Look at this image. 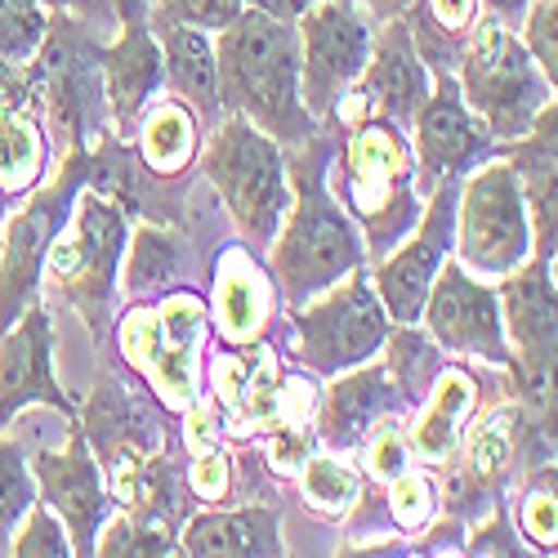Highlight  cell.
<instances>
[{
	"label": "cell",
	"instance_id": "obj_43",
	"mask_svg": "<svg viewBox=\"0 0 558 558\" xmlns=\"http://www.w3.org/2000/svg\"><path fill=\"white\" fill-rule=\"evenodd\" d=\"M519 27H523L519 40L527 45V54L545 72V81L558 85V0H532Z\"/></svg>",
	"mask_w": 558,
	"mask_h": 558
},
{
	"label": "cell",
	"instance_id": "obj_40",
	"mask_svg": "<svg viewBox=\"0 0 558 558\" xmlns=\"http://www.w3.org/2000/svg\"><path fill=\"white\" fill-rule=\"evenodd\" d=\"M50 10L40 0H0V59H32Z\"/></svg>",
	"mask_w": 558,
	"mask_h": 558
},
{
	"label": "cell",
	"instance_id": "obj_2",
	"mask_svg": "<svg viewBox=\"0 0 558 558\" xmlns=\"http://www.w3.org/2000/svg\"><path fill=\"white\" fill-rule=\"evenodd\" d=\"M336 157V134L317 130L300 148H287V179H291V210L268 246V268L282 287L287 308L322 295L340 277L366 264L362 232L344 215V206L327 189V170Z\"/></svg>",
	"mask_w": 558,
	"mask_h": 558
},
{
	"label": "cell",
	"instance_id": "obj_38",
	"mask_svg": "<svg viewBox=\"0 0 558 558\" xmlns=\"http://www.w3.org/2000/svg\"><path fill=\"white\" fill-rule=\"evenodd\" d=\"M353 451L362 456V474H366V483H389L393 474H402L407 464L415 460L411 447H407V425H402V415H385V421H376Z\"/></svg>",
	"mask_w": 558,
	"mask_h": 558
},
{
	"label": "cell",
	"instance_id": "obj_16",
	"mask_svg": "<svg viewBox=\"0 0 558 558\" xmlns=\"http://www.w3.org/2000/svg\"><path fill=\"white\" fill-rule=\"evenodd\" d=\"M421 327L434 336L442 353L487 362L500 371H509V362H514L509 340H505V322H500L496 282L474 277L460 259H447L438 268L434 287L425 295V308H421Z\"/></svg>",
	"mask_w": 558,
	"mask_h": 558
},
{
	"label": "cell",
	"instance_id": "obj_24",
	"mask_svg": "<svg viewBox=\"0 0 558 558\" xmlns=\"http://www.w3.org/2000/svg\"><path fill=\"white\" fill-rule=\"evenodd\" d=\"M429 85H434V72L415 54L407 23L393 19V23H380L376 36H371L366 68L353 81L349 99L366 112L393 121L398 130H407L415 121V112H421V104L429 99Z\"/></svg>",
	"mask_w": 558,
	"mask_h": 558
},
{
	"label": "cell",
	"instance_id": "obj_26",
	"mask_svg": "<svg viewBox=\"0 0 558 558\" xmlns=\"http://www.w3.org/2000/svg\"><path fill=\"white\" fill-rule=\"evenodd\" d=\"M558 104H545L532 130L514 144H505L500 157L514 166L519 189L532 215V255L554 259L558 246Z\"/></svg>",
	"mask_w": 558,
	"mask_h": 558
},
{
	"label": "cell",
	"instance_id": "obj_41",
	"mask_svg": "<svg viewBox=\"0 0 558 558\" xmlns=\"http://www.w3.org/2000/svg\"><path fill=\"white\" fill-rule=\"evenodd\" d=\"M246 0H148V23L153 27H202V32H219L242 14Z\"/></svg>",
	"mask_w": 558,
	"mask_h": 558
},
{
	"label": "cell",
	"instance_id": "obj_37",
	"mask_svg": "<svg viewBox=\"0 0 558 558\" xmlns=\"http://www.w3.org/2000/svg\"><path fill=\"white\" fill-rule=\"evenodd\" d=\"M95 554H108V558H166V554H179V541L161 527H148V523L121 514V509H112L108 523L99 527Z\"/></svg>",
	"mask_w": 558,
	"mask_h": 558
},
{
	"label": "cell",
	"instance_id": "obj_9",
	"mask_svg": "<svg viewBox=\"0 0 558 558\" xmlns=\"http://www.w3.org/2000/svg\"><path fill=\"white\" fill-rule=\"evenodd\" d=\"M460 99L470 108L496 144H514L523 138L545 104H554V85L527 54V45L500 27L496 19H478L470 45L456 63Z\"/></svg>",
	"mask_w": 558,
	"mask_h": 558
},
{
	"label": "cell",
	"instance_id": "obj_20",
	"mask_svg": "<svg viewBox=\"0 0 558 558\" xmlns=\"http://www.w3.org/2000/svg\"><path fill=\"white\" fill-rule=\"evenodd\" d=\"M27 407H50L63 421H76V402L54 371V317L45 295L19 313L10 331H0V429H10Z\"/></svg>",
	"mask_w": 558,
	"mask_h": 558
},
{
	"label": "cell",
	"instance_id": "obj_36",
	"mask_svg": "<svg viewBox=\"0 0 558 558\" xmlns=\"http://www.w3.org/2000/svg\"><path fill=\"white\" fill-rule=\"evenodd\" d=\"M32 505H36V478L27 470V447L0 434V554H10V541Z\"/></svg>",
	"mask_w": 558,
	"mask_h": 558
},
{
	"label": "cell",
	"instance_id": "obj_3",
	"mask_svg": "<svg viewBox=\"0 0 558 558\" xmlns=\"http://www.w3.org/2000/svg\"><path fill=\"white\" fill-rule=\"evenodd\" d=\"M219 104L232 117H246L255 130L282 148H300L322 125L300 99V36L264 10L242 5V14L215 32Z\"/></svg>",
	"mask_w": 558,
	"mask_h": 558
},
{
	"label": "cell",
	"instance_id": "obj_8",
	"mask_svg": "<svg viewBox=\"0 0 558 558\" xmlns=\"http://www.w3.org/2000/svg\"><path fill=\"white\" fill-rule=\"evenodd\" d=\"M389 313L366 277V264L340 277L322 295L287 308V357L291 366H304L308 376L331 380L349 366H362L380 357L389 340Z\"/></svg>",
	"mask_w": 558,
	"mask_h": 558
},
{
	"label": "cell",
	"instance_id": "obj_7",
	"mask_svg": "<svg viewBox=\"0 0 558 558\" xmlns=\"http://www.w3.org/2000/svg\"><path fill=\"white\" fill-rule=\"evenodd\" d=\"M197 170L210 179L228 219L238 223L242 242L268 251L277 228L291 210V179H287V148L255 130L246 117L223 112V121L206 134Z\"/></svg>",
	"mask_w": 558,
	"mask_h": 558
},
{
	"label": "cell",
	"instance_id": "obj_28",
	"mask_svg": "<svg viewBox=\"0 0 558 558\" xmlns=\"http://www.w3.org/2000/svg\"><path fill=\"white\" fill-rule=\"evenodd\" d=\"M189 259H193L189 228L138 219V228H130V242H125V255H121V277H117L121 304L153 300V295L179 287Z\"/></svg>",
	"mask_w": 558,
	"mask_h": 558
},
{
	"label": "cell",
	"instance_id": "obj_39",
	"mask_svg": "<svg viewBox=\"0 0 558 558\" xmlns=\"http://www.w3.org/2000/svg\"><path fill=\"white\" fill-rule=\"evenodd\" d=\"M10 554L14 558H68L72 554V541H68V527L59 523V514L50 505H32L27 514H23V523H19V532H14V541H10Z\"/></svg>",
	"mask_w": 558,
	"mask_h": 558
},
{
	"label": "cell",
	"instance_id": "obj_11",
	"mask_svg": "<svg viewBox=\"0 0 558 558\" xmlns=\"http://www.w3.org/2000/svg\"><path fill=\"white\" fill-rule=\"evenodd\" d=\"M85 174H89V148L59 157L54 179H45L0 228V331H10L19 313L32 300H40L45 255H50L54 238L63 232L76 193L85 189Z\"/></svg>",
	"mask_w": 558,
	"mask_h": 558
},
{
	"label": "cell",
	"instance_id": "obj_29",
	"mask_svg": "<svg viewBox=\"0 0 558 558\" xmlns=\"http://www.w3.org/2000/svg\"><path fill=\"white\" fill-rule=\"evenodd\" d=\"M130 144L138 153V161H144L157 179H189V170L197 166L202 157V144H206V125L193 117V108H183L174 95H161L144 108V117H138Z\"/></svg>",
	"mask_w": 558,
	"mask_h": 558
},
{
	"label": "cell",
	"instance_id": "obj_35",
	"mask_svg": "<svg viewBox=\"0 0 558 558\" xmlns=\"http://www.w3.org/2000/svg\"><path fill=\"white\" fill-rule=\"evenodd\" d=\"M380 500H385V514H389V527L398 536H421L442 509V496H438V478L421 464H407L402 474H393L389 483H380Z\"/></svg>",
	"mask_w": 558,
	"mask_h": 558
},
{
	"label": "cell",
	"instance_id": "obj_44",
	"mask_svg": "<svg viewBox=\"0 0 558 558\" xmlns=\"http://www.w3.org/2000/svg\"><path fill=\"white\" fill-rule=\"evenodd\" d=\"M40 5H45V10L76 14V19H85L89 27H117L121 0H40Z\"/></svg>",
	"mask_w": 558,
	"mask_h": 558
},
{
	"label": "cell",
	"instance_id": "obj_19",
	"mask_svg": "<svg viewBox=\"0 0 558 558\" xmlns=\"http://www.w3.org/2000/svg\"><path fill=\"white\" fill-rule=\"evenodd\" d=\"M27 470L36 478V500L50 505L59 523L68 527L72 554H95L99 527L112 514V496L104 483V470L76 421H68V447L63 451H27Z\"/></svg>",
	"mask_w": 558,
	"mask_h": 558
},
{
	"label": "cell",
	"instance_id": "obj_45",
	"mask_svg": "<svg viewBox=\"0 0 558 558\" xmlns=\"http://www.w3.org/2000/svg\"><path fill=\"white\" fill-rule=\"evenodd\" d=\"M527 5H532V0H483V14H487V19H496V23H500V27H509V32H519V23H523Z\"/></svg>",
	"mask_w": 558,
	"mask_h": 558
},
{
	"label": "cell",
	"instance_id": "obj_4",
	"mask_svg": "<svg viewBox=\"0 0 558 558\" xmlns=\"http://www.w3.org/2000/svg\"><path fill=\"white\" fill-rule=\"evenodd\" d=\"M117 353L134 385L144 389L161 411L183 415L202 398V344L210 336L206 295L197 287H170L153 300H130L112 313Z\"/></svg>",
	"mask_w": 558,
	"mask_h": 558
},
{
	"label": "cell",
	"instance_id": "obj_25",
	"mask_svg": "<svg viewBox=\"0 0 558 558\" xmlns=\"http://www.w3.org/2000/svg\"><path fill=\"white\" fill-rule=\"evenodd\" d=\"M179 554L189 558H282L287 536H282V509L251 500V505H210L193 509L179 527Z\"/></svg>",
	"mask_w": 558,
	"mask_h": 558
},
{
	"label": "cell",
	"instance_id": "obj_1",
	"mask_svg": "<svg viewBox=\"0 0 558 558\" xmlns=\"http://www.w3.org/2000/svg\"><path fill=\"white\" fill-rule=\"evenodd\" d=\"M322 130L336 134L327 189L362 232L366 264H376L407 238L425 210V197L415 189L411 138L407 130L357 108L353 99H344Z\"/></svg>",
	"mask_w": 558,
	"mask_h": 558
},
{
	"label": "cell",
	"instance_id": "obj_34",
	"mask_svg": "<svg viewBox=\"0 0 558 558\" xmlns=\"http://www.w3.org/2000/svg\"><path fill=\"white\" fill-rule=\"evenodd\" d=\"M509 514L532 554H554L558 545V470L554 460L536 464L519 478V500L509 496Z\"/></svg>",
	"mask_w": 558,
	"mask_h": 558
},
{
	"label": "cell",
	"instance_id": "obj_42",
	"mask_svg": "<svg viewBox=\"0 0 558 558\" xmlns=\"http://www.w3.org/2000/svg\"><path fill=\"white\" fill-rule=\"evenodd\" d=\"M464 554H532L514 527V514H509V492L487 509L483 519H474L464 527Z\"/></svg>",
	"mask_w": 558,
	"mask_h": 558
},
{
	"label": "cell",
	"instance_id": "obj_22",
	"mask_svg": "<svg viewBox=\"0 0 558 558\" xmlns=\"http://www.w3.org/2000/svg\"><path fill=\"white\" fill-rule=\"evenodd\" d=\"M104 89H108L112 130L130 138L144 108L166 89L161 40L148 23V0H121L117 36L104 40Z\"/></svg>",
	"mask_w": 558,
	"mask_h": 558
},
{
	"label": "cell",
	"instance_id": "obj_47",
	"mask_svg": "<svg viewBox=\"0 0 558 558\" xmlns=\"http://www.w3.org/2000/svg\"><path fill=\"white\" fill-rule=\"evenodd\" d=\"M251 10H264V14H272V19H282V23H295L304 10H313L317 0H246Z\"/></svg>",
	"mask_w": 558,
	"mask_h": 558
},
{
	"label": "cell",
	"instance_id": "obj_10",
	"mask_svg": "<svg viewBox=\"0 0 558 558\" xmlns=\"http://www.w3.org/2000/svg\"><path fill=\"white\" fill-rule=\"evenodd\" d=\"M532 255V215L519 174L505 157L474 166L456 189V238L451 259H460L483 282H500Z\"/></svg>",
	"mask_w": 558,
	"mask_h": 558
},
{
	"label": "cell",
	"instance_id": "obj_21",
	"mask_svg": "<svg viewBox=\"0 0 558 558\" xmlns=\"http://www.w3.org/2000/svg\"><path fill=\"white\" fill-rule=\"evenodd\" d=\"M505 389H509V376L500 366L470 362V357L442 362L429 393L411 407V425H407L411 456L421 464H438L460 442V434L470 429L474 415Z\"/></svg>",
	"mask_w": 558,
	"mask_h": 558
},
{
	"label": "cell",
	"instance_id": "obj_30",
	"mask_svg": "<svg viewBox=\"0 0 558 558\" xmlns=\"http://www.w3.org/2000/svg\"><path fill=\"white\" fill-rule=\"evenodd\" d=\"M59 166L36 108H0V210L14 215Z\"/></svg>",
	"mask_w": 558,
	"mask_h": 558
},
{
	"label": "cell",
	"instance_id": "obj_46",
	"mask_svg": "<svg viewBox=\"0 0 558 558\" xmlns=\"http://www.w3.org/2000/svg\"><path fill=\"white\" fill-rule=\"evenodd\" d=\"M353 5H357V10H362L371 23L380 27V23H393V19H402V14L415 5V0H353Z\"/></svg>",
	"mask_w": 558,
	"mask_h": 558
},
{
	"label": "cell",
	"instance_id": "obj_23",
	"mask_svg": "<svg viewBox=\"0 0 558 558\" xmlns=\"http://www.w3.org/2000/svg\"><path fill=\"white\" fill-rule=\"evenodd\" d=\"M411 411L407 398L398 393L393 376L385 371L380 357H371L362 366H349L340 376H331L327 389H317V407H313V434L322 451H353L366 429L385 421V415H402Z\"/></svg>",
	"mask_w": 558,
	"mask_h": 558
},
{
	"label": "cell",
	"instance_id": "obj_17",
	"mask_svg": "<svg viewBox=\"0 0 558 558\" xmlns=\"http://www.w3.org/2000/svg\"><path fill=\"white\" fill-rule=\"evenodd\" d=\"M456 189L460 179L442 183L425 197V210L415 228L376 264H366V277L376 287L389 322H421L425 295L434 287L438 268L451 259V238H456Z\"/></svg>",
	"mask_w": 558,
	"mask_h": 558
},
{
	"label": "cell",
	"instance_id": "obj_32",
	"mask_svg": "<svg viewBox=\"0 0 558 558\" xmlns=\"http://www.w3.org/2000/svg\"><path fill=\"white\" fill-rule=\"evenodd\" d=\"M380 362H385V371L393 376L398 393L407 398V407H415V402L429 393V385L438 376V366L447 362V353L434 344V336L421 327V322H393L389 340L380 349Z\"/></svg>",
	"mask_w": 558,
	"mask_h": 558
},
{
	"label": "cell",
	"instance_id": "obj_33",
	"mask_svg": "<svg viewBox=\"0 0 558 558\" xmlns=\"http://www.w3.org/2000/svg\"><path fill=\"white\" fill-rule=\"evenodd\" d=\"M295 492H300V505L308 509V514L327 519V523H340L353 509L357 492H362V478H357L353 464H344L336 451L317 447L295 470Z\"/></svg>",
	"mask_w": 558,
	"mask_h": 558
},
{
	"label": "cell",
	"instance_id": "obj_15",
	"mask_svg": "<svg viewBox=\"0 0 558 558\" xmlns=\"http://www.w3.org/2000/svg\"><path fill=\"white\" fill-rule=\"evenodd\" d=\"M407 138H411L415 189H421V197H429L434 189H442L451 179H464L474 166L500 157V148H505L487 134V125L464 108L456 72H434L429 99L407 125Z\"/></svg>",
	"mask_w": 558,
	"mask_h": 558
},
{
	"label": "cell",
	"instance_id": "obj_6",
	"mask_svg": "<svg viewBox=\"0 0 558 558\" xmlns=\"http://www.w3.org/2000/svg\"><path fill=\"white\" fill-rule=\"evenodd\" d=\"M134 219L104 193L81 189L76 206L63 223V232L54 238L50 255H45V272H40V295L50 291L63 304H72L95 344L108 353L112 349V313L121 304L117 295V277H121V255L130 242Z\"/></svg>",
	"mask_w": 558,
	"mask_h": 558
},
{
	"label": "cell",
	"instance_id": "obj_48",
	"mask_svg": "<svg viewBox=\"0 0 558 558\" xmlns=\"http://www.w3.org/2000/svg\"><path fill=\"white\" fill-rule=\"evenodd\" d=\"M5 219H10V215H5V210H0V228H5Z\"/></svg>",
	"mask_w": 558,
	"mask_h": 558
},
{
	"label": "cell",
	"instance_id": "obj_31",
	"mask_svg": "<svg viewBox=\"0 0 558 558\" xmlns=\"http://www.w3.org/2000/svg\"><path fill=\"white\" fill-rule=\"evenodd\" d=\"M478 19H483V0H415L402 14L415 54H421L429 72H456Z\"/></svg>",
	"mask_w": 558,
	"mask_h": 558
},
{
	"label": "cell",
	"instance_id": "obj_14",
	"mask_svg": "<svg viewBox=\"0 0 558 558\" xmlns=\"http://www.w3.org/2000/svg\"><path fill=\"white\" fill-rule=\"evenodd\" d=\"M295 36H300V99L317 125H327L366 68L376 23L353 0H317L313 10L295 19Z\"/></svg>",
	"mask_w": 558,
	"mask_h": 558
},
{
	"label": "cell",
	"instance_id": "obj_27",
	"mask_svg": "<svg viewBox=\"0 0 558 558\" xmlns=\"http://www.w3.org/2000/svg\"><path fill=\"white\" fill-rule=\"evenodd\" d=\"M161 40V63H166V95H174L183 108L206 125V134L223 121L219 104V68H215V32L202 27H153Z\"/></svg>",
	"mask_w": 558,
	"mask_h": 558
},
{
	"label": "cell",
	"instance_id": "obj_13",
	"mask_svg": "<svg viewBox=\"0 0 558 558\" xmlns=\"http://www.w3.org/2000/svg\"><path fill=\"white\" fill-rule=\"evenodd\" d=\"M500 322L509 340V393L532 411H554V344H558V304H554V259L527 255L509 277L496 282Z\"/></svg>",
	"mask_w": 558,
	"mask_h": 558
},
{
	"label": "cell",
	"instance_id": "obj_18",
	"mask_svg": "<svg viewBox=\"0 0 558 558\" xmlns=\"http://www.w3.org/2000/svg\"><path fill=\"white\" fill-rule=\"evenodd\" d=\"M282 287H277L272 268L259 259L255 246L246 242H228L215 255L210 268V295H206V322H210V340L228 349H251L268 340L282 327Z\"/></svg>",
	"mask_w": 558,
	"mask_h": 558
},
{
	"label": "cell",
	"instance_id": "obj_12",
	"mask_svg": "<svg viewBox=\"0 0 558 558\" xmlns=\"http://www.w3.org/2000/svg\"><path fill=\"white\" fill-rule=\"evenodd\" d=\"M76 425L99 460L112 509H117L121 496L130 492L134 474L179 434V415L161 411L134 380L104 376L89 389L85 407H76Z\"/></svg>",
	"mask_w": 558,
	"mask_h": 558
},
{
	"label": "cell",
	"instance_id": "obj_5",
	"mask_svg": "<svg viewBox=\"0 0 558 558\" xmlns=\"http://www.w3.org/2000/svg\"><path fill=\"white\" fill-rule=\"evenodd\" d=\"M32 63V108L54 144V157L95 148L112 134L108 89H104V32L76 14L50 10Z\"/></svg>",
	"mask_w": 558,
	"mask_h": 558
}]
</instances>
